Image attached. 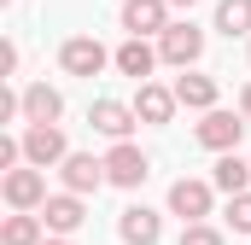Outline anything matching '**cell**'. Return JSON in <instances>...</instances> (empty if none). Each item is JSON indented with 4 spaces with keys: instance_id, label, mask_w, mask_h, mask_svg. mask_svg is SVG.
Instances as JSON below:
<instances>
[{
    "instance_id": "obj_20",
    "label": "cell",
    "mask_w": 251,
    "mask_h": 245,
    "mask_svg": "<svg viewBox=\"0 0 251 245\" xmlns=\"http://www.w3.org/2000/svg\"><path fill=\"white\" fill-rule=\"evenodd\" d=\"M228 228L234 234H251V193H234L228 198Z\"/></svg>"
},
{
    "instance_id": "obj_2",
    "label": "cell",
    "mask_w": 251,
    "mask_h": 245,
    "mask_svg": "<svg viewBox=\"0 0 251 245\" xmlns=\"http://www.w3.org/2000/svg\"><path fill=\"white\" fill-rule=\"evenodd\" d=\"M24 158H29L35 170H53V164H64V158H70L64 128H59V122H29V128H24Z\"/></svg>"
},
{
    "instance_id": "obj_12",
    "label": "cell",
    "mask_w": 251,
    "mask_h": 245,
    "mask_svg": "<svg viewBox=\"0 0 251 245\" xmlns=\"http://www.w3.org/2000/svg\"><path fill=\"white\" fill-rule=\"evenodd\" d=\"M111 64H117L123 76H134V82H146V76L158 70V47H146V35H128L123 47L111 53Z\"/></svg>"
},
{
    "instance_id": "obj_17",
    "label": "cell",
    "mask_w": 251,
    "mask_h": 245,
    "mask_svg": "<svg viewBox=\"0 0 251 245\" xmlns=\"http://www.w3.org/2000/svg\"><path fill=\"white\" fill-rule=\"evenodd\" d=\"M24 117H29V122H59V117H64V99H59V88H47V82L24 88Z\"/></svg>"
},
{
    "instance_id": "obj_1",
    "label": "cell",
    "mask_w": 251,
    "mask_h": 245,
    "mask_svg": "<svg viewBox=\"0 0 251 245\" xmlns=\"http://www.w3.org/2000/svg\"><path fill=\"white\" fill-rule=\"evenodd\" d=\"M199 53H204V29H199L193 18L170 24V29L158 35V59H164V64H176V70H193V64H199Z\"/></svg>"
},
{
    "instance_id": "obj_13",
    "label": "cell",
    "mask_w": 251,
    "mask_h": 245,
    "mask_svg": "<svg viewBox=\"0 0 251 245\" xmlns=\"http://www.w3.org/2000/svg\"><path fill=\"white\" fill-rule=\"evenodd\" d=\"M88 122H94L100 134H111V140H128V128L140 122V111H134V105H123V99H100V105L88 111Z\"/></svg>"
},
{
    "instance_id": "obj_6",
    "label": "cell",
    "mask_w": 251,
    "mask_h": 245,
    "mask_svg": "<svg viewBox=\"0 0 251 245\" xmlns=\"http://www.w3.org/2000/svg\"><path fill=\"white\" fill-rule=\"evenodd\" d=\"M6 204L12 210H41L47 204V175L29 164V170H6Z\"/></svg>"
},
{
    "instance_id": "obj_11",
    "label": "cell",
    "mask_w": 251,
    "mask_h": 245,
    "mask_svg": "<svg viewBox=\"0 0 251 245\" xmlns=\"http://www.w3.org/2000/svg\"><path fill=\"white\" fill-rule=\"evenodd\" d=\"M117 234L128 245H158L164 240V222H158V210H146V204H128L123 216H117Z\"/></svg>"
},
{
    "instance_id": "obj_22",
    "label": "cell",
    "mask_w": 251,
    "mask_h": 245,
    "mask_svg": "<svg viewBox=\"0 0 251 245\" xmlns=\"http://www.w3.org/2000/svg\"><path fill=\"white\" fill-rule=\"evenodd\" d=\"M240 111H246V117H251V82H246V94H240Z\"/></svg>"
},
{
    "instance_id": "obj_9",
    "label": "cell",
    "mask_w": 251,
    "mask_h": 245,
    "mask_svg": "<svg viewBox=\"0 0 251 245\" xmlns=\"http://www.w3.org/2000/svg\"><path fill=\"white\" fill-rule=\"evenodd\" d=\"M41 222H47V234H76L82 222H88V210H82V193H53L47 204H41Z\"/></svg>"
},
{
    "instance_id": "obj_23",
    "label": "cell",
    "mask_w": 251,
    "mask_h": 245,
    "mask_svg": "<svg viewBox=\"0 0 251 245\" xmlns=\"http://www.w3.org/2000/svg\"><path fill=\"white\" fill-rule=\"evenodd\" d=\"M41 245H70V234H53V240H41Z\"/></svg>"
},
{
    "instance_id": "obj_21",
    "label": "cell",
    "mask_w": 251,
    "mask_h": 245,
    "mask_svg": "<svg viewBox=\"0 0 251 245\" xmlns=\"http://www.w3.org/2000/svg\"><path fill=\"white\" fill-rule=\"evenodd\" d=\"M181 245H222V234H216L210 222H187V228H181Z\"/></svg>"
},
{
    "instance_id": "obj_16",
    "label": "cell",
    "mask_w": 251,
    "mask_h": 245,
    "mask_svg": "<svg viewBox=\"0 0 251 245\" xmlns=\"http://www.w3.org/2000/svg\"><path fill=\"white\" fill-rule=\"evenodd\" d=\"M176 99H181L187 111H210V105H216V76L181 70V76H176Z\"/></svg>"
},
{
    "instance_id": "obj_5",
    "label": "cell",
    "mask_w": 251,
    "mask_h": 245,
    "mask_svg": "<svg viewBox=\"0 0 251 245\" xmlns=\"http://www.w3.org/2000/svg\"><path fill=\"white\" fill-rule=\"evenodd\" d=\"M105 175H111V187H140L152 175V164H146V152H140L134 140H117V146L105 152Z\"/></svg>"
},
{
    "instance_id": "obj_19",
    "label": "cell",
    "mask_w": 251,
    "mask_h": 245,
    "mask_svg": "<svg viewBox=\"0 0 251 245\" xmlns=\"http://www.w3.org/2000/svg\"><path fill=\"white\" fill-rule=\"evenodd\" d=\"M216 29L234 41V35H251V0H216Z\"/></svg>"
},
{
    "instance_id": "obj_3",
    "label": "cell",
    "mask_w": 251,
    "mask_h": 245,
    "mask_svg": "<svg viewBox=\"0 0 251 245\" xmlns=\"http://www.w3.org/2000/svg\"><path fill=\"white\" fill-rule=\"evenodd\" d=\"M246 111H204V122H199V146H210V152H234L240 146V134H246Z\"/></svg>"
},
{
    "instance_id": "obj_4",
    "label": "cell",
    "mask_w": 251,
    "mask_h": 245,
    "mask_svg": "<svg viewBox=\"0 0 251 245\" xmlns=\"http://www.w3.org/2000/svg\"><path fill=\"white\" fill-rule=\"evenodd\" d=\"M59 64L70 70V76H88V82H94V76H100V70L111 64V53H105V47H100L94 35H70V41L59 47Z\"/></svg>"
},
{
    "instance_id": "obj_7",
    "label": "cell",
    "mask_w": 251,
    "mask_h": 245,
    "mask_svg": "<svg viewBox=\"0 0 251 245\" xmlns=\"http://www.w3.org/2000/svg\"><path fill=\"white\" fill-rule=\"evenodd\" d=\"M210 193H216V181H187V175H181V181L170 187V210H176L181 222H204V216H210Z\"/></svg>"
},
{
    "instance_id": "obj_24",
    "label": "cell",
    "mask_w": 251,
    "mask_h": 245,
    "mask_svg": "<svg viewBox=\"0 0 251 245\" xmlns=\"http://www.w3.org/2000/svg\"><path fill=\"white\" fill-rule=\"evenodd\" d=\"M170 6H187V12H193V6H199V0H170Z\"/></svg>"
},
{
    "instance_id": "obj_14",
    "label": "cell",
    "mask_w": 251,
    "mask_h": 245,
    "mask_svg": "<svg viewBox=\"0 0 251 245\" xmlns=\"http://www.w3.org/2000/svg\"><path fill=\"white\" fill-rule=\"evenodd\" d=\"M176 88H158V82H140V94H134V111H140V122H170L176 117Z\"/></svg>"
},
{
    "instance_id": "obj_8",
    "label": "cell",
    "mask_w": 251,
    "mask_h": 245,
    "mask_svg": "<svg viewBox=\"0 0 251 245\" xmlns=\"http://www.w3.org/2000/svg\"><path fill=\"white\" fill-rule=\"evenodd\" d=\"M123 29L128 35H164L170 29V0H123Z\"/></svg>"
},
{
    "instance_id": "obj_18",
    "label": "cell",
    "mask_w": 251,
    "mask_h": 245,
    "mask_svg": "<svg viewBox=\"0 0 251 245\" xmlns=\"http://www.w3.org/2000/svg\"><path fill=\"white\" fill-rule=\"evenodd\" d=\"M41 210H18V216H6V228H0V245H41Z\"/></svg>"
},
{
    "instance_id": "obj_10",
    "label": "cell",
    "mask_w": 251,
    "mask_h": 245,
    "mask_svg": "<svg viewBox=\"0 0 251 245\" xmlns=\"http://www.w3.org/2000/svg\"><path fill=\"white\" fill-rule=\"evenodd\" d=\"M59 175H64L70 193H100V187L111 181V175H105V158H88V152H70L59 164Z\"/></svg>"
},
{
    "instance_id": "obj_15",
    "label": "cell",
    "mask_w": 251,
    "mask_h": 245,
    "mask_svg": "<svg viewBox=\"0 0 251 245\" xmlns=\"http://www.w3.org/2000/svg\"><path fill=\"white\" fill-rule=\"evenodd\" d=\"M210 181H216V193H251V158H240V152H222L216 158V170H210Z\"/></svg>"
}]
</instances>
